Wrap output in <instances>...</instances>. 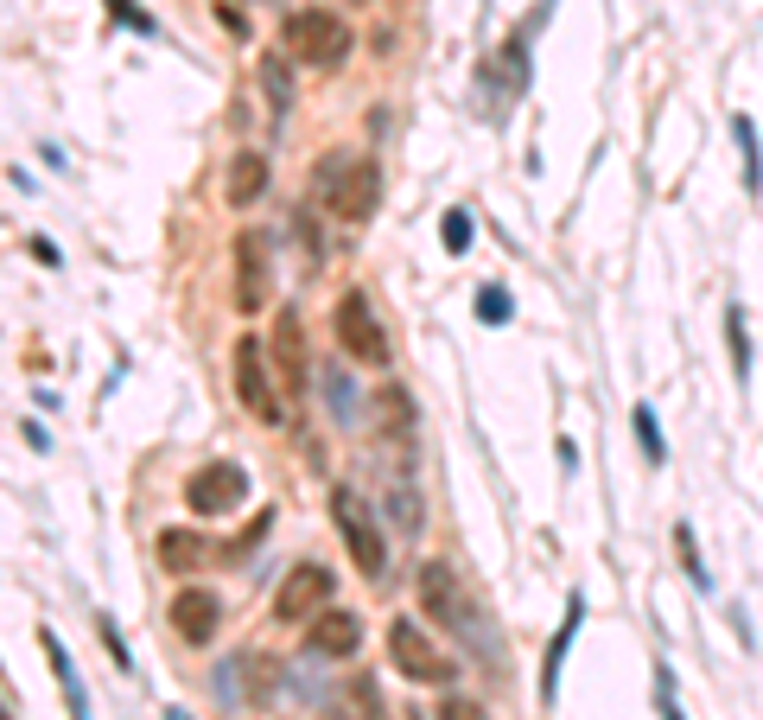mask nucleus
<instances>
[{"label": "nucleus", "instance_id": "f257e3e1", "mask_svg": "<svg viewBox=\"0 0 763 720\" xmlns=\"http://www.w3.org/2000/svg\"><path fill=\"white\" fill-rule=\"evenodd\" d=\"M420 606L433 612L439 632H452L472 657H490V670H503V638H497L490 612L472 600V587L458 580L452 562H427V568H420Z\"/></svg>", "mask_w": 763, "mask_h": 720}, {"label": "nucleus", "instance_id": "f03ea898", "mask_svg": "<svg viewBox=\"0 0 763 720\" xmlns=\"http://www.w3.org/2000/svg\"><path fill=\"white\" fill-rule=\"evenodd\" d=\"M319 191H325V204L344 224H363L369 211L382 204V166L363 160V153H337V160L319 166Z\"/></svg>", "mask_w": 763, "mask_h": 720}, {"label": "nucleus", "instance_id": "7ed1b4c3", "mask_svg": "<svg viewBox=\"0 0 763 720\" xmlns=\"http://www.w3.org/2000/svg\"><path fill=\"white\" fill-rule=\"evenodd\" d=\"M281 38H287L293 58L312 64V71H337V64L350 58V26H344L331 7H293Z\"/></svg>", "mask_w": 763, "mask_h": 720}, {"label": "nucleus", "instance_id": "20e7f679", "mask_svg": "<svg viewBox=\"0 0 763 720\" xmlns=\"http://www.w3.org/2000/svg\"><path fill=\"white\" fill-rule=\"evenodd\" d=\"M331 523H337V535H344L350 562H357L369 580H382V568H389V535H382V517H375L350 485H337V492H331Z\"/></svg>", "mask_w": 763, "mask_h": 720}, {"label": "nucleus", "instance_id": "39448f33", "mask_svg": "<svg viewBox=\"0 0 763 720\" xmlns=\"http://www.w3.org/2000/svg\"><path fill=\"white\" fill-rule=\"evenodd\" d=\"M331 332H337V351H344L350 364H363V370H382V364H389V332H382V319H375V306H369L363 287H350V294L337 300Z\"/></svg>", "mask_w": 763, "mask_h": 720}, {"label": "nucleus", "instance_id": "423d86ee", "mask_svg": "<svg viewBox=\"0 0 763 720\" xmlns=\"http://www.w3.org/2000/svg\"><path fill=\"white\" fill-rule=\"evenodd\" d=\"M337 600V580H331L325 562H293L281 574V587H274V618L281 625H306V618H319V612Z\"/></svg>", "mask_w": 763, "mask_h": 720}, {"label": "nucleus", "instance_id": "0eeeda50", "mask_svg": "<svg viewBox=\"0 0 763 720\" xmlns=\"http://www.w3.org/2000/svg\"><path fill=\"white\" fill-rule=\"evenodd\" d=\"M389 657H395V670L407 676V683L445 688L452 676H458V663H452V657H445V650H439L414 618H395V625H389Z\"/></svg>", "mask_w": 763, "mask_h": 720}, {"label": "nucleus", "instance_id": "6e6552de", "mask_svg": "<svg viewBox=\"0 0 763 720\" xmlns=\"http://www.w3.org/2000/svg\"><path fill=\"white\" fill-rule=\"evenodd\" d=\"M211 688H217L223 708H267L274 688H281V676H274L267 657H229V663H217Z\"/></svg>", "mask_w": 763, "mask_h": 720}, {"label": "nucleus", "instance_id": "1a4fd4ad", "mask_svg": "<svg viewBox=\"0 0 763 720\" xmlns=\"http://www.w3.org/2000/svg\"><path fill=\"white\" fill-rule=\"evenodd\" d=\"M242 497H249V472H242L236 459H211V465H198V472H191V485H184V504H191L198 517H229Z\"/></svg>", "mask_w": 763, "mask_h": 720}, {"label": "nucleus", "instance_id": "9d476101", "mask_svg": "<svg viewBox=\"0 0 763 720\" xmlns=\"http://www.w3.org/2000/svg\"><path fill=\"white\" fill-rule=\"evenodd\" d=\"M267 344H254V339H242L236 351H229V370H236V396H242V409H249L254 421H281V396H274V382H267Z\"/></svg>", "mask_w": 763, "mask_h": 720}, {"label": "nucleus", "instance_id": "9b49d317", "mask_svg": "<svg viewBox=\"0 0 763 720\" xmlns=\"http://www.w3.org/2000/svg\"><path fill=\"white\" fill-rule=\"evenodd\" d=\"M267 249H274L267 229H242L236 236V256H229L236 262V312H261L267 306V274H274V256Z\"/></svg>", "mask_w": 763, "mask_h": 720}, {"label": "nucleus", "instance_id": "f8f14e48", "mask_svg": "<svg viewBox=\"0 0 763 720\" xmlns=\"http://www.w3.org/2000/svg\"><path fill=\"white\" fill-rule=\"evenodd\" d=\"M357 645H363V618L350 606H337V600H331V606L312 618V632H306V650H312V657H350Z\"/></svg>", "mask_w": 763, "mask_h": 720}, {"label": "nucleus", "instance_id": "ddd939ff", "mask_svg": "<svg viewBox=\"0 0 763 720\" xmlns=\"http://www.w3.org/2000/svg\"><path fill=\"white\" fill-rule=\"evenodd\" d=\"M223 625V600L217 593H204V587H184L179 600H172V632H179L184 645H211Z\"/></svg>", "mask_w": 763, "mask_h": 720}, {"label": "nucleus", "instance_id": "4468645a", "mask_svg": "<svg viewBox=\"0 0 763 720\" xmlns=\"http://www.w3.org/2000/svg\"><path fill=\"white\" fill-rule=\"evenodd\" d=\"M267 351H274V370H281V382H287V389H299V382H306V332H299V312H293V306H281Z\"/></svg>", "mask_w": 763, "mask_h": 720}, {"label": "nucleus", "instance_id": "2eb2a0df", "mask_svg": "<svg viewBox=\"0 0 763 720\" xmlns=\"http://www.w3.org/2000/svg\"><path fill=\"white\" fill-rule=\"evenodd\" d=\"M38 645H45V663H51V676H58V688H64V708H71V720H90V688H83V676H76L71 650L58 645L51 632H38Z\"/></svg>", "mask_w": 763, "mask_h": 720}, {"label": "nucleus", "instance_id": "dca6fc26", "mask_svg": "<svg viewBox=\"0 0 763 720\" xmlns=\"http://www.w3.org/2000/svg\"><path fill=\"white\" fill-rule=\"evenodd\" d=\"M261 191H267V153L242 147L236 160H229V179H223V198H229V204H254Z\"/></svg>", "mask_w": 763, "mask_h": 720}, {"label": "nucleus", "instance_id": "f3484780", "mask_svg": "<svg viewBox=\"0 0 763 720\" xmlns=\"http://www.w3.org/2000/svg\"><path fill=\"white\" fill-rule=\"evenodd\" d=\"M211 555H217V548H211V542H204V535H198V530H166V535H159V562H166V568H172V574H191V568H204Z\"/></svg>", "mask_w": 763, "mask_h": 720}, {"label": "nucleus", "instance_id": "a211bd4d", "mask_svg": "<svg viewBox=\"0 0 763 720\" xmlns=\"http://www.w3.org/2000/svg\"><path fill=\"white\" fill-rule=\"evenodd\" d=\"M319 389H325V402H337V409H331L337 421H357V409H350V402H357V389H350V377H344L337 364H325V370H319Z\"/></svg>", "mask_w": 763, "mask_h": 720}, {"label": "nucleus", "instance_id": "6ab92c4d", "mask_svg": "<svg viewBox=\"0 0 763 720\" xmlns=\"http://www.w3.org/2000/svg\"><path fill=\"white\" fill-rule=\"evenodd\" d=\"M580 618H585V600H567V625H560V638H553V650H547V695H553V683H560V657H567V645H573Z\"/></svg>", "mask_w": 763, "mask_h": 720}, {"label": "nucleus", "instance_id": "aec40b11", "mask_svg": "<svg viewBox=\"0 0 763 720\" xmlns=\"http://www.w3.org/2000/svg\"><path fill=\"white\" fill-rule=\"evenodd\" d=\"M261 90H267V109L287 115V103H293V76H287V64H281V58H261Z\"/></svg>", "mask_w": 763, "mask_h": 720}, {"label": "nucleus", "instance_id": "412c9836", "mask_svg": "<svg viewBox=\"0 0 763 720\" xmlns=\"http://www.w3.org/2000/svg\"><path fill=\"white\" fill-rule=\"evenodd\" d=\"M731 134H738V153H744V179H751V191H763V160H758V128H751V115H738Z\"/></svg>", "mask_w": 763, "mask_h": 720}, {"label": "nucleus", "instance_id": "4be33fe9", "mask_svg": "<svg viewBox=\"0 0 763 720\" xmlns=\"http://www.w3.org/2000/svg\"><path fill=\"white\" fill-rule=\"evenodd\" d=\"M636 440H643V453H649V465H661V459H668V440H661V427H655V409L649 402H636Z\"/></svg>", "mask_w": 763, "mask_h": 720}, {"label": "nucleus", "instance_id": "5701e85b", "mask_svg": "<svg viewBox=\"0 0 763 720\" xmlns=\"http://www.w3.org/2000/svg\"><path fill=\"white\" fill-rule=\"evenodd\" d=\"M726 344H731V370H738V382H751V339H744V319H738V306L726 312Z\"/></svg>", "mask_w": 763, "mask_h": 720}, {"label": "nucleus", "instance_id": "b1692460", "mask_svg": "<svg viewBox=\"0 0 763 720\" xmlns=\"http://www.w3.org/2000/svg\"><path fill=\"white\" fill-rule=\"evenodd\" d=\"M477 319H490V326H503V319H509V294H503V287H484V294H477Z\"/></svg>", "mask_w": 763, "mask_h": 720}, {"label": "nucleus", "instance_id": "393cba45", "mask_svg": "<svg viewBox=\"0 0 763 720\" xmlns=\"http://www.w3.org/2000/svg\"><path fill=\"white\" fill-rule=\"evenodd\" d=\"M109 13L121 20V26H134V33H153V13H146V7H134V0H109Z\"/></svg>", "mask_w": 763, "mask_h": 720}, {"label": "nucleus", "instance_id": "a878e982", "mask_svg": "<svg viewBox=\"0 0 763 720\" xmlns=\"http://www.w3.org/2000/svg\"><path fill=\"white\" fill-rule=\"evenodd\" d=\"M675 548H681V562H688V574L700 580V587H706V568H700V548H693V530H688V523L675 530Z\"/></svg>", "mask_w": 763, "mask_h": 720}, {"label": "nucleus", "instance_id": "bb28decb", "mask_svg": "<svg viewBox=\"0 0 763 720\" xmlns=\"http://www.w3.org/2000/svg\"><path fill=\"white\" fill-rule=\"evenodd\" d=\"M465 243H472V217H465V211H452V217H445V249L458 256Z\"/></svg>", "mask_w": 763, "mask_h": 720}, {"label": "nucleus", "instance_id": "cd10ccee", "mask_svg": "<svg viewBox=\"0 0 763 720\" xmlns=\"http://www.w3.org/2000/svg\"><path fill=\"white\" fill-rule=\"evenodd\" d=\"M439 720H484V708H477V701H445V715Z\"/></svg>", "mask_w": 763, "mask_h": 720}, {"label": "nucleus", "instance_id": "c85d7f7f", "mask_svg": "<svg viewBox=\"0 0 763 720\" xmlns=\"http://www.w3.org/2000/svg\"><path fill=\"white\" fill-rule=\"evenodd\" d=\"M166 720H184V715H179V708H172V715H166Z\"/></svg>", "mask_w": 763, "mask_h": 720}]
</instances>
